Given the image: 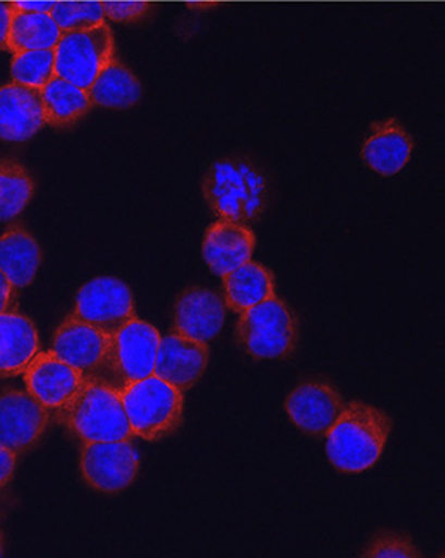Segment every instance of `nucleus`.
Wrapping results in <instances>:
<instances>
[{
  "mask_svg": "<svg viewBox=\"0 0 445 558\" xmlns=\"http://www.w3.org/2000/svg\"><path fill=\"white\" fill-rule=\"evenodd\" d=\"M51 15L62 33L82 32L106 23L102 2H54Z\"/></svg>",
  "mask_w": 445,
  "mask_h": 558,
  "instance_id": "nucleus-27",
  "label": "nucleus"
},
{
  "mask_svg": "<svg viewBox=\"0 0 445 558\" xmlns=\"http://www.w3.org/2000/svg\"><path fill=\"white\" fill-rule=\"evenodd\" d=\"M222 282L225 305L237 314L275 295V282L271 271L254 260H248L222 277Z\"/></svg>",
  "mask_w": 445,
  "mask_h": 558,
  "instance_id": "nucleus-21",
  "label": "nucleus"
},
{
  "mask_svg": "<svg viewBox=\"0 0 445 558\" xmlns=\"http://www.w3.org/2000/svg\"><path fill=\"white\" fill-rule=\"evenodd\" d=\"M209 362L208 344L178 333L165 335L159 341L154 375L181 391L190 390L205 374Z\"/></svg>",
  "mask_w": 445,
  "mask_h": 558,
  "instance_id": "nucleus-15",
  "label": "nucleus"
},
{
  "mask_svg": "<svg viewBox=\"0 0 445 558\" xmlns=\"http://www.w3.org/2000/svg\"><path fill=\"white\" fill-rule=\"evenodd\" d=\"M161 333L148 322L132 318L111 337L104 380L121 390L154 374Z\"/></svg>",
  "mask_w": 445,
  "mask_h": 558,
  "instance_id": "nucleus-7",
  "label": "nucleus"
},
{
  "mask_svg": "<svg viewBox=\"0 0 445 558\" xmlns=\"http://www.w3.org/2000/svg\"><path fill=\"white\" fill-rule=\"evenodd\" d=\"M235 333L238 344L251 357L277 361L294 354L298 343V322L292 308L272 295L242 312Z\"/></svg>",
  "mask_w": 445,
  "mask_h": 558,
  "instance_id": "nucleus-5",
  "label": "nucleus"
},
{
  "mask_svg": "<svg viewBox=\"0 0 445 558\" xmlns=\"http://www.w3.org/2000/svg\"><path fill=\"white\" fill-rule=\"evenodd\" d=\"M12 82L32 88H45L55 76L54 49H35L13 54L10 65Z\"/></svg>",
  "mask_w": 445,
  "mask_h": 558,
  "instance_id": "nucleus-26",
  "label": "nucleus"
},
{
  "mask_svg": "<svg viewBox=\"0 0 445 558\" xmlns=\"http://www.w3.org/2000/svg\"><path fill=\"white\" fill-rule=\"evenodd\" d=\"M45 125L41 89L15 82L0 88V140L23 143Z\"/></svg>",
  "mask_w": 445,
  "mask_h": 558,
  "instance_id": "nucleus-16",
  "label": "nucleus"
},
{
  "mask_svg": "<svg viewBox=\"0 0 445 558\" xmlns=\"http://www.w3.org/2000/svg\"><path fill=\"white\" fill-rule=\"evenodd\" d=\"M344 408V398L334 385L322 380L298 385L285 400V410L292 422L314 437H325Z\"/></svg>",
  "mask_w": 445,
  "mask_h": 558,
  "instance_id": "nucleus-12",
  "label": "nucleus"
},
{
  "mask_svg": "<svg viewBox=\"0 0 445 558\" xmlns=\"http://www.w3.org/2000/svg\"><path fill=\"white\" fill-rule=\"evenodd\" d=\"M415 143L397 119L374 122L361 148L363 161L384 178L398 174L410 161Z\"/></svg>",
  "mask_w": 445,
  "mask_h": 558,
  "instance_id": "nucleus-18",
  "label": "nucleus"
},
{
  "mask_svg": "<svg viewBox=\"0 0 445 558\" xmlns=\"http://www.w3.org/2000/svg\"><path fill=\"white\" fill-rule=\"evenodd\" d=\"M54 2H46V0H18L13 2V9L22 10V12L33 13H51Z\"/></svg>",
  "mask_w": 445,
  "mask_h": 558,
  "instance_id": "nucleus-33",
  "label": "nucleus"
},
{
  "mask_svg": "<svg viewBox=\"0 0 445 558\" xmlns=\"http://www.w3.org/2000/svg\"><path fill=\"white\" fill-rule=\"evenodd\" d=\"M5 554V541H3L2 530H0V557Z\"/></svg>",
  "mask_w": 445,
  "mask_h": 558,
  "instance_id": "nucleus-34",
  "label": "nucleus"
},
{
  "mask_svg": "<svg viewBox=\"0 0 445 558\" xmlns=\"http://www.w3.org/2000/svg\"><path fill=\"white\" fill-rule=\"evenodd\" d=\"M35 189L25 166L15 159H0V221L16 218L32 202Z\"/></svg>",
  "mask_w": 445,
  "mask_h": 558,
  "instance_id": "nucleus-25",
  "label": "nucleus"
},
{
  "mask_svg": "<svg viewBox=\"0 0 445 558\" xmlns=\"http://www.w3.org/2000/svg\"><path fill=\"white\" fill-rule=\"evenodd\" d=\"M106 19L118 23H136L151 12L148 2H102Z\"/></svg>",
  "mask_w": 445,
  "mask_h": 558,
  "instance_id": "nucleus-29",
  "label": "nucleus"
},
{
  "mask_svg": "<svg viewBox=\"0 0 445 558\" xmlns=\"http://www.w3.org/2000/svg\"><path fill=\"white\" fill-rule=\"evenodd\" d=\"M18 454L0 441V488L7 487L15 474Z\"/></svg>",
  "mask_w": 445,
  "mask_h": 558,
  "instance_id": "nucleus-30",
  "label": "nucleus"
},
{
  "mask_svg": "<svg viewBox=\"0 0 445 558\" xmlns=\"http://www.w3.org/2000/svg\"><path fill=\"white\" fill-rule=\"evenodd\" d=\"M125 413L135 437L158 441L178 430L184 422V391L158 375L121 388Z\"/></svg>",
  "mask_w": 445,
  "mask_h": 558,
  "instance_id": "nucleus-4",
  "label": "nucleus"
},
{
  "mask_svg": "<svg viewBox=\"0 0 445 558\" xmlns=\"http://www.w3.org/2000/svg\"><path fill=\"white\" fill-rule=\"evenodd\" d=\"M36 325L18 311L0 314V378L18 377L38 354Z\"/></svg>",
  "mask_w": 445,
  "mask_h": 558,
  "instance_id": "nucleus-19",
  "label": "nucleus"
},
{
  "mask_svg": "<svg viewBox=\"0 0 445 558\" xmlns=\"http://www.w3.org/2000/svg\"><path fill=\"white\" fill-rule=\"evenodd\" d=\"M224 299L208 288L185 289L174 308V331L182 337L209 344L221 333L224 327L225 312Z\"/></svg>",
  "mask_w": 445,
  "mask_h": 558,
  "instance_id": "nucleus-14",
  "label": "nucleus"
},
{
  "mask_svg": "<svg viewBox=\"0 0 445 558\" xmlns=\"http://www.w3.org/2000/svg\"><path fill=\"white\" fill-rule=\"evenodd\" d=\"M61 36L62 29L51 13L22 12L13 9L7 51L18 54L35 49H55Z\"/></svg>",
  "mask_w": 445,
  "mask_h": 558,
  "instance_id": "nucleus-24",
  "label": "nucleus"
},
{
  "mask_svg": "<svg viewBox=\"0 0 445 558\" xmlns=\"http://www.w3.org/2000/svg\"><path fill=\"white\" fill-rule=\"evenodd\" d=\"M41 262L38 241L22 225L10 226L0 235V270L15 286L16 291L33 284Z\"/></svg>",
  "mask_w": 445,
  "mask_h": 558,
  "instance_id": "nucleus-20",
  "label": "nucleus"
},
{
  "mask_svg": "<svg viewBox=\"0 0 445 558\" xmlns=\"http://www.w3.org/2000/svg\"><path fill=\"white\" fill-rule=\"evenodd\" d=\"M18 294L15 286L0 270V314L16 311L18 307Z\"/></svg>",
  "mask_w": 445,
  "mask_h": 558,
  "instance_id": "nucleus-31",
  "label": "nucleus"
},
{
  "mask_svg": "<svg viewBox=\"0 0 445 558\" xmlns=\"http://www.w3.org/2000/svg\"><path fill=\"white\" fill-rule=\"evenodd\" d=\"M111 335L85 322L66 317L52 338V351L83 377L104 380Z\"/></svg>",
  "mask_w": 445,
  "mask_h": 558,
  "instance_id": "nucleus-11",
  "label": "nucleus"
},
{
  "mask_svg": "<svg viewBox=\"0 0 445 558\" xmlns=\"http://www.w3.org/2000/svg\"><path fill=\"white\" fill-rule=\"evenodd\" d=\"M48 408L28 391L0 388V441L18 457L35 450L48 430Z\"/></svg>",
  "mask_w": 445,
  "mask_h": 558,
  "instance_id": "nucleus-10",
  "label": "nucleus"
},
{
  "mask_svg": "<svg viewBox=\"0 0 445 558\" xmlns=\"http://www.w3.org/2000/svg\"><path fill=\"white\" fill-rule=\"evenodd\" d=\"M86 378L54 351L38 352L23 372L26 391L42 407L59 410L82 387Z\"/></svg>",
  "mask_w": 445,
  "mask_h": 558,
  "instance_id": "nucleus-13",
  "label": "nucleus"
},
{
  "mask_svg": "<svg viewBox=\"0 0 445 558\" xmlns=\"http://www.w3.org/2000/svg\"><path fill=\"white\" fill-rule=\"evenodd\" d=\"M55 52V75L88 92L101 70L115 58V41L108 23L82 32L62 33Z\"/></svg>",
  "mask_w": 445,
  "mask_h": 558,
  "instance_id": "nucleus-6",
  "label": "nucleus"
},
{
  "mask_svg": "<svg viewBox=\"0 0 445 558\" xmlns=\"http://www.w3.org/2000/svg\"><path fill=\"white\" fill-rule=\"evenodd\" d=\"M12 16L13 2H3V0H0V51H7V39H9Z\"/></svg>",
  "mask_w": 445,
  "mask_h": 558,
  "instance_id": "nucleus-32",
  "label": "nucleus"
},
{
  "mask_svg": "<svg viewBox=\"0 0 445 558\" xmlns=\"http://www.w3.org/2000/svg\"><path fill=\"white\" fill-rule=\"evenodd\" d=\"M361 556L413 558L421 554L410 537L397 533H381L368 544V549Z\"/></svg>",
  "mask_w": 445,
  "mask_h": 558,
  "instance_id": "nucleus-28",
  "label": "nucleus"
},
{
  "mask_svg": "<svg viewBox=\"0 0 445 558\" xmlns=\"http://www.w3.org/2000/svg\"><path fill=\"white\" fill-rule=\"evenodd\" d=\"M70 317L114 335L136 317L132 289L122 279L101 277L82 286Z\"/></svg>",
  "mask_w": 445,
  "mask_h": 558,
  "instance_id": "nucleus-8",
  "label": "nucleus"
},
{
  "mask_svg": "<svg viewBox=\"0 0 445 558\" xmlns=\"http://www.w3.org/2000/svg\"><path fill=\"white\" fill-rule=\"evenodd\" d=\"M79 471L95 490L119 494L135 483L139 453L132 440L88 441L79 454Z\"/></svg>",
  "mask_w": 445,
  "mask_h": 558,
  "instance_id": "nucleus-9",
  "label": "nucleus"
},
{
  "mask_svg": "<svg viewBox=\"0 0 445 558\" xmlns=\"http://www.w3.org/2000/svg\"><path fill=\"white\" fill-rule=\"evenodd\" d=\"M202 195L219 219L247 225L264 211L268 184L262 172L247 159L225 158L206 172Z\"/></svg>",
  "mask_w": 445,
  "mask_h": 558,
  "instance_id": "nucleus-3",
  "label": "nucleus"
},
{
  "mask_svg": "<svg viewBox=\"0 0 445 558\" xmlns=\"http://www.w3.org/2000/svg\"><path fill=\"white\" fill-rule=\"evenodd\" d=\"M255 232L247 225L219 219L212 222L202 239V258L212 274L225 277L254 257Z\"/></svg>",
  "mask_w": 445,
  "mask_h": 558,
  "instance_id": "nucleus-17",
  "label": "nucleus"
},
{
  "mask_svg": "<svg viewBox=\"0 0 445 558\" xmlns=\"http://www.w3.org/2000/svg\"><path fill=\"white\" fill-rule=\"evenodd\" d=\"M391 427V418L376 407L363 401L345 404L325 434V453L332 466L342 473L370 470L380 461Z\"/></svg>",
  "mask_w": 445,
  "mask_h": 558,
  "instance_id": "nucleus-1",
  "label": "nucleus"
},
{
  "mask_svg": "<svg viewBox=\"0 0 445 558\" xmlns=\"http://www.w3.org/2000/svg\"><path fill=\"white\" fill-rule=\"evenodd\" d=\"M41 98L46 125L55 129L72 128L92 108L86 89L59 75L41 88Z\"/></svg>",
  "mask_w": 445,
  "mask_h": 558,
  "instance_id": "nucleus-22",
  "label": "nucleus"
},
{
  "mask_svg": "<svg viewBox=\"0 0 445 558\" xmlns=\"http://www.w3.org/2000/svg\"><path fill=\"white\" fill-rule=\"evenodd\" d=\"M88 95L92 106L106 109H128L139 102L143 89L135 73L114 58L96 76L95 82L89 86Z\"/></svg>",
  "mask_w": 445,
  "mask_h": 558,
  "instance_id": "nucleus-23",
  "label": "nucleus"
},
{
  "mask_svg": "<svg viewBox=\"0 0 445 558\" xmlns=\"http://www.w3.org/2000/svg\"><path fill=\"white\" fill-rule=\"evenodd\" d=\"M55 418L73 437L88 441L132 440L121 390L101 378H88L55 410Z\"/></svg>",
  "mask_w": 445,
  "mask_h": 558,
  "instance_id": "nucleus-2",
  "label": "nucleus"
}]
</instances>
